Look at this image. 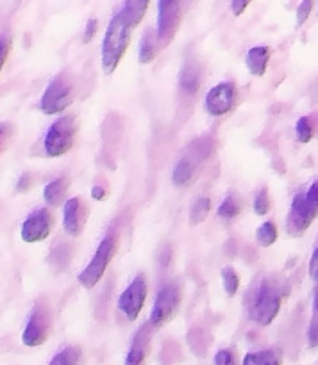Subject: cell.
Here are the masks:
<instances>
[{
	"mask_svg": "<svg viewBox=\"0 0 318 365\" xmlns=\"http://www.w3.org/2000/svg\"><path fill=\"white\" fill-rule=\"evenodd\" d=\"M136 25L138 24L132 21L121 9H118L116 14L109 20L102 39V68L107 75L113 73L120 64L131 41V32Z\"/></svg>",
	"mask_w": 318,
	"mask_h": 365,
	"instance_id": "cell-1",
	"label": "cell"
},
{
	"mask_svg": "<svg viewBox=\"0 0 318 365\" xmlns=\"http://www.w3.org/2000/svg\"><path fill=\"white\" fill-rule=\"evenodd\" d=\"M318 217V182H314L307 191L299 192L293 198L292 207H289L288 220H286V228L288 234L293 237H299L309 228Z\"/></svg>",
	"mask_w": 318,
	"mask_h": 365,
	"instance_id": "cell-2",
	"label": "cell"
},
{
	"mask_svg": "<svg viewBox=\"0 0 318 365\" xmlns=\"http://www.w3.org/2000/svg\"><path fill=\"white\" fill-rule=\"evenodd\" d=\"M77 120L71 114L61 116L50 125L43 139V148L49 157H61L70 152L77 138Z\"/></svg>",
	"mask_w": 318,
	"mask_h": 365,
	"instance_id": "cell-3",
	"label": "cell"
},
{
	"mask_svg": "<svg viewBox=\"0 0 318 365\" xmlns=\"http://www.w3.org/2000/svg\"><path fill=\"white\" fill-rule=\"evenodd\" d=\"M75 86L68 73H59L49 82L45 93L39 100V109L43 114H59L74 102Z\"/></svg>",
	"mask_w": 318,
	"mask_h": 365,
	"instance_id": "cell-4",
	"label": "cell"
},
{
	"mask_svg": "<svg viewBox=\"0 0 318 365\" xmlns=\"http://www.w3.org/2000/svg\"><path fill=\"white\" fill-rule=\"evenodd\" d=\"M118 248V235L114 232H109L106 237L100 241L99 248H96L95 255H93L91 262L84 267L81 274H79V284L84 289H93L100 282V278L106 273L107 266L113 260L114 253Z\"/></svg>",
	"mask_w": 318,
	"mask_h": 365,
	"instance_id": "cell-5",
	"label": "cell"
},
{
	"mask_svg": "<svg viewBox=\"0 0 318 365\" xmlns=\"http://www.w3.org/2000/svg\"><path fill=\"white\" fill-rule=\"evenodd\" d=\"M281 309V292L272 280H264L250 303V317L261 327H268Z\"/></svg>",
	"mask_w": 318,
	"mask_h": 365,
	"instance_id": "cell-6",
	"label": "cell"
},
{
	"mask_svg": "<svg viewBox=\"0 0 318 365\" xmlns=\"http://www.w3.org/2000/svg\"><path fill=\"white\" fill-rule=\"evenodd\" d=\"M211 152V146L206 145L204 141H195L188 150H186L184 155L179 159V163L175 164L174 171H172V182H174L177 187L182 185H188L193 178L199 173L200 166H202L204 160L207 159Z\"/></svg>",
	"mask_w": 318,
	"mask_h": 365,
	"instance_id": "cell-7",
	"label": "cell"
},
{
	"mask_svg": "<svg viewBox=\"0 0 318 365\" xmlns=\"http://www.w3.org/2000/svg\"><path fill=\"white\" fill-rule=\"evenodd\" d=\"M50 330H52L50 309L43 299H39L34 305V309H32L27 324H25V330L21 334V342L27 348H38V346L45 344L50 335Z\"/></svg>",
	"mask_w": 318,
	"mask_h": 365,
	"instance_id": "cell-8",
	"label": "cell"
},
{
	"mask_svg": "<svg viewBox=\"0 0 318 365\" xmlns=\"http://www.w3.org/2000/svg\"><path fill=\"white\" fill-rule=\"evenodd\" d=\"M179 305H181V289L175 284H167L156 296L149 319L150 327H163L167 321H170L175 316Z\"/></svg>",
	"mask_w": 318,
	"mask_h": 365,
	"instance_id": "cell-9",
	"label": "cell"
},
{
	"mask_svg": "<svg viewBox=\"0 0 318 365\" xmlns=\"http://www.w3.org/2000/svg\"><path fill=\"white\" fill-rule=\"evenodd\" d=\"M157 39H159L161 45H168V43L174 39L175 32H177L179 25H181L182 18V9L181 4L175 2V0H161L157 4Z\"/></svg>",
	"mask_w": 318,
	"mask_h": 365,
	"instance_id": "cell-10",
	"label": "cell"
},
{
	"mask_svg": "<svg viewBox=\"0 0 318 365\" xmlns=\"http://www.w3.org/2000/svg\"><path fill=\"white\" fill-rule=\"evenodd\" d=\"M146 298V280L143 274H136L129 287L118 298V309L124 312L129 321L138 319Z\"/></svg>",
	"mask_w": 318,
	"mask_h": 365,
	"instance_id": "cell-11",
	"label": "cell"
},
{
	"mask_svg": "<svg viewBox=\"0 0 318 365\" xmlns=\"http://www.w3.org/2000/svg\"><path fill=\"white\" fill-rule=\"evenodd\" d=\"M54 228V214L49 209H38L21 223L20 237L24 242L45 241Z\"/></svg>",
	"mask_w": 318,
	"mask_h": 365,
	"instance_id": "cell-12",
	"label": "cell"
},
{
	"mask_svg": "<svg viewBox=\"0 0 318 365\" xmlns=\"http://www.w3.org/2000/svg\"><path fill=\"white\" fill-rule=\"evenodd\" d=\"M238 100L234 82H220L206 95V110L211 116H224L234 107Z\"/></svg>",
	"mask_w": 318,
	"mask_h": 365,
	"instance_id": "cell-13",
	"label": "cell"
},
{
	"mask_svg": "<svg viewBox=\"0 0 318 365\" xmlns=\"http://www.w3.org/2000/svg\"><path fill=\"white\" fill-rule=\"evenodd\" d=\"M88 221V207L79 196L66 200L63 209V228L70 237H79Z\"/></svg>",
	"mask_w": 318,
	"mask_h": 365,
	"instance_id": "cell-14",
	"label": "cell"
},
{
	"mask_svg": "<svg viewBox=\"0 0 318 365\" xmlns=\"http://www.w3.org/2000/svg\"><path fill=\"white\" fill-rule=\"evenodd\" d=\"M154 328L150 324H145L138 330V334L132 339L131 349H129L127 356H125L124 365H145L146 355H149V344L150 335H152Z\"/></svg>",
	"mask_w": 318,
	"mask_h": 365,
	"instance_id": "cell-15",
	"label": "cell"
},
{
	"mask_svg": "<svg viewBox=\"0 0 318 365\" xmlns=\"http://www.w3.org/2000/svg\"><path fill=\"white\" fill-rule=\"evenodd\" d=\"M200 81H202V71L195 61H189L184 64L181 75H179V86H181L182 93L186 95H195L200 88Z\"/></svg>",
	"mask_w": 318,
	"mask_h": 365,
	"instance_id": "cell-16",
	"label": "cell"
},
{
	"mask_svg": "<svg viewBox=\"0 0 318 365\" xmlns=\"http://www.w3.org/2000/svg\"><path fill=\"white\" fill-rule=\"evenodd\" d=\"M270 56L272 50L268 46H254V48H250L245 57V64L250 73L256 75V77L264 75L268 63H270Z\"/></svg>",
	"mask_w": 318,
	"mask_h": 365,
	"instance_id": "cell-17",
	"label": "cell"
},
{
	"mask_svg": "<svg viewBox=\"0 0 318 365\" xmlns=\"http://www.w3.org/2000/svg\"><path fill=\"white\" fill-rule=\"evenodd\" d=\"M68 187H70V180H68L66 177L54 178V180L49 182V184L45 185V189H43V198H45V202L49 203L50 207L61 205V203L64 202V198H66Z\"/></svg>",
	"mask_w": 318,
	"mask_h": 365,
	"instance_id": "cell-18",
	"label": "cell"
},
{
	"mask_svg": "<svg viewBox=\"0 0 318 365\" xmlns=\"http://www.w3.org/2000/svg\"><path fill=\"white\" fill-rule=\"evenodd\" d=\"M282 355L277 349H261V351L247 353L243 365H281Z\"/></svg>",
	"mask_w": 318,
	"mask_h": 365,
	"instance_id": "cell-19",
	"label": "cell"
},
{
	"mask_svg": "<svg viewBox=\"0 0 318 365\" xmlns=\"http://www.w3.org/2000/svg\"><path fill=\"white\" fill-rule=\"evenodd\" d=\"M159 39H157L156 32L149 31L145 36L141 38V45H139V63L141 64H149L152 63L154 57L157 56V50H159Z\"/></svg>",
	"mask_w": 318,
	"mask_h": 365,
	"instance_id": "cell-20",
	"label": "cell"
},
{
	"mask_svg": "<svg viewBox=\"0 0 318 365\" xmlns=\"http://www.w3.org/2000/svg\"><path fill=\"white\" fill-rule=\"evenodd\" d=\"M81 349L75 348V346H68V348L61 349L52 360H50L49 365H79L81 362Z\"/></svg>",
	"mask_w": 318,
	"mask_h": 365,
	"instance_id": "cell-21",
	"label": "cell"
},
{
	"mask_svg": "<svg viewBox=\"0 0 318 365\" xmlns=\"http://www.w3.org/2000/svg\"><path fill=\"white\" fill-rule=\"evenodd\" d=\"M211 209V202L209 198H199L195 203H193L192 210H189V225L192 227H197V225L202 223L204 220L207 217Z\"/></svg>",
	"mask_w": 318,
	"mask_h": 365,
	"instance_id": "cell-22",
	"label": "cell"
},
{
	"mask_svg": "<svg viewBox=\"0 0 318 365\" xmlns=\"http://www.w3.org/2000/svg\"><path fill=\"white\" fill-rule=\"evenodd\" d=\"M256 241L259 242L263 248H268V246H272L275 241H277V227H275L272 221H267V223H263L256 230Z\"/></svg>",
	"mask_w": 318,
	"mask_h": 365,
	"instance_id": "cell-23",
	"label": "cell"
},
{
	"mask_svg": "<svg viewBox=\"0 0 318 365\" xmlns=\"http://www.w3.org/2000/svg\"><path fill=\"white\" fill-rule=\"evenodd\" d=\"M71 260V248L68 245H59L57 248H54V252L50 253L49 262L56 267L57 271L64 269V267L70 264Z\"/></svg>",
	"mask_w": 318,
	"mask_h": 365,
	"instance_id": "cell-24",
	"label": "cell"
},
{
	"mask_svg": "<svg viewBox=\"0 0 318 365\" xmlns=\"http://www.w3.org/2000/svg\"><path fill=\"white\" fill-rule=\"evenodd\" d=\"M239 210H242L239 200L236 198V196H227V198L220 203V207H218V216H220L222 220H234L239 214Z\"/></svg>",
	"mask_w": 318,
	"mask_h": 365,
	"instance_id": "cell-25",
	"label": "cell"
},
{
	"mask_svg": "<svg viewBox=\"0 0 318 365\" xmlns=\"http://www.w3.org/2000/svg\"><path fill=\"white\" fill-rule=\"evenodd\" d=\"M222 284H224V291L227 296H234L239 287V277L232 267H224L222 269Z\"/></svg>",
	"mask_w": 318,
	"mask_h": 365,
	"instance_id": "cell-26",
	"label": "cell"
},
{
	"mask_svg": "<svg viewBox=\"0 0 318 365\" xmlns=\"http://www.w3.org/2000/svg\"><path fill=\"white\" fill-rule=\"evenodd\" d=\"M313 123H311V118L302 116L295 125V134L297 139L300 143H309L311 138H313Z\"/></svg>",
	"mask_w": 318,
	"mask_h": 365,
	"instance_id": "cell-27",
	"label": "cell"
},
{
	"mask_svg": "<svg viewBox=\"0 0 318 365\" xmlns=\"http://www.w3.org/2000/svg\"><path fill=\"white\" fill-rule=\"evenodd\" d=\"M14 134H16V128H14V125L11 123V121H2V123H0V157H2V153L9 148Z\"/></svg>",
	"mask_w": 318,
	"mask_h": 365,
	"instance_id": "cell-28",
	"label": "cell"
},
{
	"mask_svg": "<svg viewBox=\"0 0 318 365\" xmlns=\"http://www.w3.org/2000/svg\"><path fill=\"white\" fill-rule=\"evenodd\" d=\"M270 207L272 203H270V196H268V189L263 187L259 192H257L256 198H254V212H256L257 216H264V214H268Z\"/></svg>",
	"mask_w": 318,
	"mask_h": 365,
	"instance_id": "cell-29",
	"label": "cell"
},
{
	"mask_svg": "<svg viewBox=\"0 0 318 365\" xmlns=\"http://www.w3.org/2000/svg\"><path fill=\"white\" fill-rule=\"evenodd\" d=\"M214 365H238V359L232 349H220L214 355Z\"/></svg>",
	"mask_w": 318,
	"mask_h": 365,
	"instance_id": "cell-30",
	"label": "cell"
},
{
	"mask_svg": "<svg viewBox=\"0 0 318 365\" xmlns=\"http://www.w3.org/2000/svg\"><path fill=\"white\" fill-rule=\"evenodd\" d=\"M9 52H11V36L0 34V71H2L7 57H9Z\"/></svg>",
	"mask_w": 318,
	"mask_h": 365,
	"instance_id": "cell-31",
	"label": "cell"
},
{
	"mask_svg": "<svg viewBox=\"0 0 318 365\" xmlns=\"http://www.w3.org/2000/svg\"><path fill=\"white\" fill-rule=\"evenodd\" d=\"M311 7H313V2H311V0H306V2L300 4L299 9H297V25H302L304 21L307 20V16H309L311 13Z\"/></svg>",
	"mask_w": 318,
	"mask_h": 365,
	"instance_id": "cell-32",
	"label": "cell"
},
{
	"mask_svg": "<svg viewBox=\"0 0 318 365\" xmlns=\"http://www.w3.org/2000/svg\"><path fill=\"white\" fill-rule=\"evenodd\" d=\"M307 342L309 348H318V319H314L307 328Z\"/></svg>",
	"mask_w": 318,
	"mask_h": 365,
	"instance_id": "cell-33",
	"label": "cell"
},
{
	"mask_svg": "<svg viewBox=\"0 0 318 365\" xmlns=\"http://www.w3.org/2000/svg\"><path fill=\"white\" fill-rule=\"evenodd\" d=\"M96 27H99V21L95 20V18H91V20L86 24V31H84V43H89L93 39V36L96 34Z\"/></svg>",
	"mask_w": 318,
	"mask_h": 365,
	"instance_id": "cell-34",
	"label": "cell"
},
{
	"mask_svg": "<svg viewBox=\"0 0 318 365\" xmlns=\"http://www.w3.org/2000/svg\"><path fill=\"white\" fill-rule=\"evenodd\" d=\"M32 185V177L29 173H24L20 178H18V184H16V192H25L29 191Z\"/></svg>",
	"mask_w": 318,
	"mask_h": 365,
	"instance_id": "cell-35",
	"label": "cell"
},
{
	"mask_svg": "<svg viewBox=\"0 0 318 365\" xmlns=\"http://www.w3.org/2000/svg\"><path fill=\"white\" fill-rule=\"evenodd\" d=\"M309 277L313 278L314 282H318V246L314 248L313 255H311V260H309Z\"/></svg>",
	"mask_w": 318,
	"mask_h": 365,
	"instance_id": "cell-36",
	"label": "cell"
},
{
	"mask_svg": "<svg viewBox=\"0 0 318 365\" xmlns=\"http://www.w3.org/2000/svg\"><path fill=\"white\" fill-rule=\"evenodd\" d=\"M247 6H249V2H243V0H232L231 2L232 14H236V16H238V14H242L243 11L247 9Z\"/></svg>",
	"mask_w": 318,
	"mask_h": 365,
	"instance_id": "cell-37",
	"label": "cell"
},
{
	"mask_svg": "<svg viewBox=\"0 0 318 365\" xmlns=\"http://www.w3.org/2000/svg\"><path fill=\"white\" fill-rule=\"evenodd\" d=\"M93 200H104L107 196V189L104 185H93L91 187Z\"/></svg>",
	"mask_w": 318,
	"mask_h": 365,
	"instance_id": "cell-38",
	"label": "cell"
},
{
	"mask_svg": "<svg viewBox=\"0 0 318 365\" xmlns=\"http://www.w3.org/2000/svg\"><path fill=\"white\" fill-rule=\"evenodd\" d=\"M313 312L318 314V287L314 289V298H313Z\"/></svg>",
	"mask_w": 318,
	"mask_h": 365,
	"instance_id": "cell-39",
	"label": "cell"
}]
</instances>
